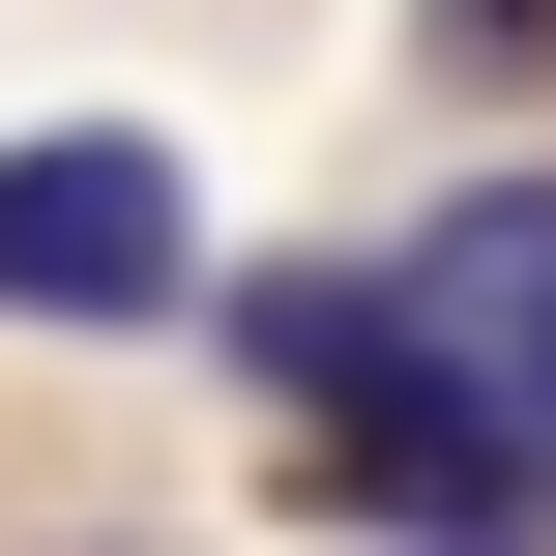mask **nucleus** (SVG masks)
<instances>
[{
	"label": "nucleus",
	"mask_w": 556,
	"mask_h": 556,
	"mask_svg": "<svg viewBox=\"0 0 556 556\" xmlns=\"http://www.w3.org/2000/svg\"><path fill=\"white\" fill-rule=\"evenodd\" d=\"M410 323H469V410L528 440V498H556V205H469L410 264Z\"/></svg>",
	"instance_id": "f03ea898"
},
{
	"label": "nucleus",
	"mask_w": 556,
	"mask_h": 556,
	"mask_svg": "<svg viewBox=\"0 0 556 556\" xmlns=\"http://www.w3.org/2000/svg\"><path fill=\"white\" fill-rule=\"evenodd\" d=\"M176 293H205V205H176V147H147V117L0 147V323H176Z\"/></svg>",
	"instance_id": "f257e3e1"
}]
</instances>
